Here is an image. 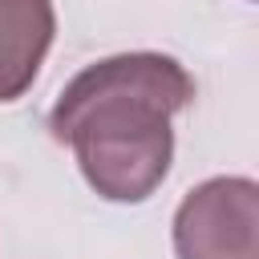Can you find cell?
<instances>
[{"label": "cell", "instance_id": "1", "mask_svg": "<svg viewBox=\"0 0 259 259\" xmlns=\"http://www.w3.org/2000/svg\"><path fill=\"white\" fill-rule=\"evenodd\" d=\"M194 101L190 73L166 53H121L81 69L49 109L85 182L109 202H146L174 158L170 117Z\"/></svg>", "mask_w": 259, "mask_h": 259}, {"label": "cell", "instance_id": "2", "mask_svg": "<svg viewBox=\"0 0 259 259\" xmlns=\"http://www.w3.org/2000/svg\"><path fill=\"white\" fill-rule=\"evenodd\" d=\"M178 259H259V186L206 178L174 210Z\"/></svg>", "mask_w": 259, "mask_h": 259}, {"label": "cell", "instance_id": "3", "mask_svg": "<svg viewBox=\"0 0 259 259\" xmlns=\"http://www.w3.org/2000/svg\"><path fill=\"white\" fill-rule=\"evenodd\" d=\"M53 36V0H0V101H16L28 93Z\"/></svg>", "mask_w": 259, "mask_h": 259}]
</instances>
